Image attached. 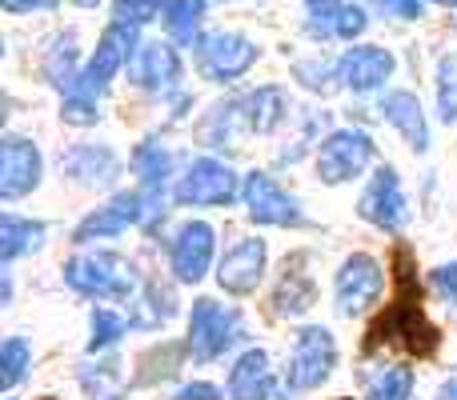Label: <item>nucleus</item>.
I'll use <instances>...</instances> for the list:
<instances>
[{
	"instance_id": "30",
	"label": "nucleus",
	"mask_w": 457,
	"mask_h": 400,
	"mask_svg": "<svg viewBox=\"0 0 457 400\" xmlns=\"http://www.w3.org/2000/svg\"><path fill=\"white\" fill-rule=\"evenodd\" d=\"M413 393V372L410 369H386L370 385V400H410Z\"/></svg>"
},
{
	"instance_id": "13",
	"label": "nucleus",
	"mask_w": 457,
	"mask_h": 400,
	"mask_svg": "<svg viewBox=\"0 0 457 400\" xmlns=\"http://www.w3.org/2000/svg\"><path fill=\"white\" fill-rule=\"evenodd\" d=\"M133 45H137V29H133V24L112 20L109 29H104L101 45H96V56L88 61V69L80 72V80H85V85H93L96 93H101V88L120 72V64L133 56Z\"/></svg>"
},
{
	"instance_id": "37",
	"label": "nucleus",
	"mask_w": 457,
	"mask_h": 400,
	"mask_svg": "<svg viewBox=\"0 0 457 400\" xmlns=\"http://www.w3.org/2000/svg\"><path fill=\"white\" fill-rule=\"evenodd\" d=\"M8 12H32V8H53L56 0H0Z\"/></svg>"
},
{
	"instance_id": "16",
	"label": "nucleus",
	"mask_w": 457,
	"mask_h": 400,
	"mask_svg": "<svg viewBox=\"0 0 457 400\" xmlns=\"http://www.w3.org/2000/svg\"><path fill=\"white\" fill-rule=\"evenodd\" d=\"M201 61H205V72L213 80H233L253 69L257 48L245 37H233V32H213V37L201 40Z\"/></svg>"
},
{
	"instance_id": "31",
	"label": "nucleus",
	"mask_w": 457,
	"mask_h": 400,
	"mask_svg": "<svg viewBox=\"0 0 457 400\" xmlns=\"http://www.w3.org/2000/svg\"><path fill=\"white\" fill-rule=\"evenodd\" d=\"M125 329H129L125 316L109 313V308H96V313H93V340H88V348H93V353H101V348L117 345V340L125 337Z\"/></svg>"
},
{
	"instance_id": "41",
	"label": "nucleus",
	"mask_w": 457,
	"mask_h": 400,
	"mask_svg": "<svg viewBox=\"0 0 457 400\" xmlns=\"http://www.w3.org/2000/svg\"><path fill=\"white\" fill-rule=\"evenodd\" d=\"M40 400H56V396H40Z\"/></svg>"
},
{
	"instance_id": "25",
	"label": "nucleus",
	"mask_w": 457,
	"mask_h": 400,
	"mask_svg": "<svg viewBox=\"0 0 457 400\" xmlns=\"http://www.w3.org/2000/svg\"><path fill=\"white\" fill-rule=\"evenodd\" d=\"M245 112H249L245 125H249L253 133H269V128L285 117V96L277 93V88H257V93L245 101Z\"/></svg>"
},
{
	"instance_id": "5",
	"label": "nucleus",
	"mask_w": 457,
	"mask_h": 400,
	"mask_svg": "<svg viewBox=\"0 0 457 400\" xmlns=\"http://www.w3.org/2000/svg\"><path fill=\"white\" fill-rule=\"evenodd\" d=\"M373 160V141L357 128H341L317 152V173L325 184H345L353 176H361V168Z\"/></svg>"
},
{
	"instance_id": "10",
	"label": "nucleus",
	"mask_w": 457,
	"mask_h": 400,
	"mask_svg": "<svg viewBox=\"0 0 457 400\" xmlns=\"http://www.w3.org/2000/svg\"><path fill=\"white\" fill-rule=\"evenodd\" d=\"M40 181V152L24 136H4L0 149V197L21 200L24 192H32Z\"/></svg>"
},
{
	"instance_id": "12",
	"label": "nucleus",
	"mask_w": 457,
	"mask_h": 400,
	"mask_svg": "<svg viewBox=\"0 0 457 400\" xmlns=\"http://www.w3.org/2000/svg\"><path fill=\"white\" fill-rule=\"evenodd\" d=\"M209 260H213V228L205 220H193L177 233L173 252H169V265H173V276L181 284H197L201 276L209 273Z\"/></svg>"
},
{
	"instance_id": "2",
	"label": "nucleus",
	"mask_w": 457,
	"mask_h": 400,
	"mask_svg": "<svg viewBox=\"0 0 457 400\" xmlns=\"http://www.w3.org/2000/svg\"><path fill=\"white\" fill-rule=\"evenodd\" d=\"M64 284L96 300H125L133 292L137 276L133 265L120 260L117 252H88V257H72L64 265Z\"/></svg>"
},
{
	"instance_id": "21",
	"label": "nucleus",
	"mask_w": 457,
	"mask_h": 400,
	"mask_svg": "<svg viewBox=\"0 0 457 400\" xmlns=\"http://www.w3.org/2000/svg\"><path fill=\"white\" fill-rule=\"evenodd\" d=\"M381 117H386L418 152L429 149V128H426V117H421V104L413 93H389L386 101H381Z\"/></svg>"
},
{
	"instance_id": "6",
	"label": "nucleus",
	"mask_w": 457,
	"mask_h": 400,
	"mask_svg": "<svg viewBox=\"0 0 457 400\" xmlns=\"http://www.w3.org/2000/svg\"><path fill=\"white\" fill-rule=\"evenodd\" d=\"M386 289V273L370 252H353L337 273V313L341 316H357L373 305Z\"/></svg>"
},
{
	"instance_id": "34",
	"label": "nucleus",
	"mask_w": 457,
	"mask_h": 400,
	"mask_svg": "<svg viewBox=\"0 0 457 400\" xmlns=\"http://www.w3.org/2000/svg\"><path fill=\"white\" fill-rule=\"evenodd\" d=\"M177 400H225V396H221V388H217V385L197 380V385H185L181 393H177Z\"/></svg>"
},
{
	"instance_id": "26",
	"label": "nucleus",
	"mask_w": 457,
	"mask_h": 400,
	"mask_svg": "<svg viewBox=\"0 0 457 400\" xmlns=\"http://www.w3.org/2000/svg\"><path fill=\"white\" fill-rule=\"evenodd\" d=\"M61 117L69 120V125H77V128H88V125H96V88L93 85H85V80H77V85L64 93V104H61Z\"/></svg>"
},
{
	"instance_id": "9",
	"label": "nucleus",
	"mask_w": 457,
	"mask_h": 400,
	"mask_svg": "<svg viewBox=\"0 0 457 400\" xmlns=\"http://www.w3.org/2000/svg\"><path fill=\"white\" fill-rule=\"evenodd\" d=\"M241 197H245V208H249V216L257 220V224H289V228L301 224L297 200H293L289 192L277 189L273 176L249 173L245 184H241Z\"/></svg>"
},
{
	"instance_id": "24",
	"label": "nucleus",
	"mask_w": 457,
	"mask_h": 400,
	"mask_svg": "<svg viewBox=\"0 0 457 400\" xmlns=\"http://www.w3.org/2000/svg\"><path fill=\"white\" fill-rule=\"evenodd\" d=\"M45 72H48V80H53L61 93H69V88L80 80V72H77V40H72V37H61V40H56V45L48 48Z\"/></svg>"
},
{
	"instance_id": "1",
	"label": "nucleus",
	"mask_w": 457,
	"mask_h": 400,
	"mask_svg": "<svg viewBox=\"0 0 457 400\" xmlns=\"http://www.w3.org/2000/svg\"><path fill=\"white\" fill-rule=\"evenodd\" d=\"M442 345V332L437 324L426 316L421 305V281H418V257H413L410 244H397L394 249V297L381 308V316L370 324L365 332V353H378V348H397L405 356H434Z\"/></svg>"
},
{
	"instance_id": "39",
	"label": "nucleus",
	"mask_w": 457,
	"mask_h": 400,
	"mask_svg": "<svg viewBox=\"0 0 457 400\" xmlns=\"http://www.w3.org/2000/svg\"><path fill=\"white\" fill-rule=\"evenodd\" d=\"M72 4H80V8H93V4H101V0H72Z\"/></svg>"
},
{
	"instance_id": "27",
	"label": "nucleus",
	"mask_w": 457,
	"mask_h": 400,
	"mask_svg": "<svg viewBox=\"0 0 457 400\" xmlns=\"http://www.w3.org/2000/svg\"><path fill=\"white\" fill-rule=\"evenodd\" d=\"M313 32H321V37H341V40H353L365 32V12L357 4H341L333 16H325V20H313Z\"/></svg>"
},
{
	"instance_id": "33",
	"label": "nucleus",
	"mask_w": 457,
	"mask_h": 400,
	"mask_svg": "<svg viewBox=\"0 0 457 400\" xmlns=\"http://www.w3.org/2000/svg\"><path fill=\"white\" fill-rule=\"evenodd\" d=\"M386 12H394V16H402V20H418L421 16V0H378Z\"/></svg>"
},
{
	"instance_id": "38",
	"label": "nucleus",
	"mask_w": 457,
	"mask_h": 400,
	"mask_svg": "<svg viewBox=\"0 0 457 400\" xmlns=\"http://www.w3.org/2000/svg\"><path fill=\"white\" fill-rule=\"evenodd\" d=\"M442 400H457V380H450V385L442 388Z\"/></svg>"
},
{
	"instance_id": "32",
	"label": "nucleus",
	"mask_w": 457,
	"mask_h": 400,
	"mask_svg": "<svg viewBox=\"0 0 457 400\" xmlns=\"http://www.w3.org/2000/svg\"><path fill=\"white\" fill-rule=\"evenodd\" d=\"M165 12V0H117V8H112V16H117L120 24H133V29H141V24H149L153 16Z\"/></svg>"
},
{
	"instance_id": "19",
	"label": "nucleus",
	"mask_w": 457,
	"mask_h": 400,
	"mask_svg": "<svg viewBox=\"0 0 457 400\" xmlns=\"http://www.w3.org/2000/svg\"><path fill=\"white\" fill-rule=\"evenodd\" d=\"M61 168L72 176L77 184H88V189H96V184H112L120 176V160L112 149H104V144H77V149L69 152V157L61 160Z\"/></svg>"
},
{
	"instance_id": "23",
	"label": "nucleus",
	"mask_w": 457,
	"mask_h": 400,
	"mask_svg": "<svg viewBox=\"0 0 457 400\" xmlns=\"http://www.w3.org/2000/svg\"><path fill=\"white\" fill-rule=\"evenodd\" d=\"M201 20H205V0H165V29L177 45H197Z\"/></svg>"
},
{
	"instance_id": "15",
	"label": "nucleus",
	"mask_w": 457,
	"mask_h": 400,
	"mask_svg": "<svg viewBox=\"0 0 457 400\" xmlns=\"http://www.w3.org/2000/svg\"><path fill=\"white\" fill-rule=\"evenodd\" d=\"M261 276H265V244L261 241L233 244L221 257V265H217V284H221L225 292H233V297L253 292L261 284Z\"/></svg>"
},
{
	"instance_id": "18",
	"label": "nucleus",
	"mask_w": 457,
	"mask_h": 400,
	"mask_svg": "<svg viewBox=\"0 0 457 400\" xmlns=\"http://www.w3.org/2000/svg\"><path fill=\"white\" fill-rule=\"evenodd\" d=\"M133 80L141 88H153V93H165L181 80V61H177L173 45H161V40H149L133 53Z\"/></svg>"
},
{
	"instance_id": "42",
	"label": "nucleus",
	"mask_w": 457,
	"mask_h": 400,
	"mask_svg": "<svg viewBox=\"0 0 457 400\" xmlns=\"http://www.w3.org/2000/svg\"><path fill=\"white\" fill-rule=\"evenodd\" d=\"M341 400H345V396H341Z\"/></svg>"
},
{
	"instance_id": "14",
	"label": "nucleus",
	"mask_w": 457,
	"mask_h": 400,
	"mask_svg": "<svg viewBox=\"0 0 457 400\" xmlns=\"http://www.w3.org/2000/svg\"><path fill=\"white\" fill-rule=\"evenodd\" d=\"M389 77H394V56L378 45L349 48L337 64V80L345 88H353V93H373V88H381Z\"/></svg>"
},
{
	"instance_id": "11",
	"label": "nucleus",
	"mask_w": 457,
	"mask_h": 400,
	"mask_svg": "<svg viewBox=\"0 0 457 400\" xmlns=\"http://www.w3.org/2000/svg\"><path fill=\"white\" fill-rule=\"evenodd\" d=\"M145 220V192H120L112 197L104 208H96L93 216H85L72 233L77 244H88V241H104V236H117L125 233L129 224H141Z\"/></svg>"
},
{
	"instance_id": "35",
	"label": "nucleus",
	"mask_w": 457,
	"mask_h": 400,
	"mask_svg": "<svg viewBox=\"0 0 457 400\" xmlns=\"http://www.w3.org/2000/svg\"><path fill=\"white\" fill-rule=\"evenodd\" d=\"M434 284H437V289H442L445 297H450L453 305H457V265H445V268H437V273H434Z\"/></svg>"
},
{
	"instance_id": "36",
	"label": "nucleus",
	"mask_w": 457,
	"mask_h": 400,
	"mask_svg": "<svg viewBox=\"0 0 457 400\" xmlns=\"http://www.w3.org/2000/svg\"><path fill=\"white\" fill-rule=\"evenodd\" d=\"M305 4H309V16H313V20H325V16H333L345 0H305Z\"/></svg>"
},
{
	"instance_id": "7",
	"label": "nucleus",
	"mask_w": 457,
	"mask_h": 400,
	"mask_svg": "<svg viewBox=\"0 0 457 400\" xmlns=\"http://www.w3.org/2000/svg\"><path fill=\"white\" fill-rule=\"evenodd\" d=\"M370 224L386 228V233H402V224L410 220V204H405V192H402V181H397L394 168H378L370 181V189L361 192V204H357Z\"/></svg>"
},
{
	"instance_id": "20",
	"label": "nucleus",
	"mask_w": 457,
	"mask_h": 400,
	"mask_svg": "<svg viewBox=\"0 0 457 400\" xmlns=\"http://www.w3.org/2000/svg\"><path fill=\"white\" fill-rule=\"evenodd\" d=\"M313 300H317V284H313V276L305 273V257L285 260V276L273 292L277 316H297V313H305V308H313Z\"/></svg>"
},
{
	"instance_id": "3",
	"label": "nucleus",
	"mask_w": 457,
	"mask_h": 400,
	"mask_svg": "<svg viewBox=\"0 0 457 400\" xmlns=\"http://www.w3.org/2000/svg\"><path fill=\"white\" fill-rule=\"evenodd\" d=\"M333 364H337V345H333V332L321 324H309L297 332V345H293L289 369H285V385L293 393H309L321 380H329Z\"/></svg>"
},
{
	"instance_id": "40",
	"label": "nucleus",
	"mask_w": 457,
	"mask_h": 400,
	"mask_svg": "<svg viewBox=\"0 0 457 400\" xmlns=\"http://www.w3.org/2000/svg\"><path fill=\"white\" fill-rule=\"evenodd\" d=\"M437 4H450V8H457V0H437Z\"/></svg>"
},
{
	"instance_id": "28",
	"label": "nucleus",
	"mask_w": 457,
	"mask_h": 400,
	"mask_svg": "<svg viewBox=\"0 0 457 400\" xmlns=\"http://www.w3.org/2000/svg\"><path fill=\"white\" fill-rule=\"evenodd\" d=\"M24 369H29V345H24L21 337H8L4 348H0V388H16L24 377Z\"/></svg>"
},
{
	"instance_id": "8",
	"label": "nucleus",
	"mask_w": 457,
	"mask_h": 400,
	"mask_svg": "<svg viewBox=\"0 0 457 400\" xmlns=\"http://www.w3.org/2000/svg\"><path fill=\"white\" fill-rule=\"evenodd\" d=\"M237 197V173L221 160H193L189 173L177 181L181 204H228Z\"/></svg>"
},
{
	"instance_id": "17",
	"label": "nucleus",
	"mask_w": 457,
	"mask_h": 400,
	"mask_svg": "<svg viewBox=\"0 0 457 400\" xmlns=\"http://www.w3.org/2000/svg\"><path fill=\"white\" fill-rule=\"evenodd\" d=\"M277 396H281V388L273 380L269 356L261 348H249L228 372V400H277Z\"/></svg>"
},
{
	"instance_id": "29",
	"label": "nucleus",
	"mask_w": 457,
	"mask_h": 400,
	"mask_svg": "<svg viewBox=\"0 0 457 400\" xmlns=\"http://www.w3.org/2000/svg\"><path fill=\"white\" fill-rule=\"evenodd\" d=\"M437 109H442V120L450 125L457 120V53H450L437 69Z\"/></svg>"
},
{
	"instance_id": "22",
	"label": "nucleus",
	"mask_w": 457,
	"mask_h": 400,
	"mask_svg": "<svg viewBox=\"0 0 457 400\" xmlns=\"http://www.w3.org/2000/svg\"><path fill=\"white\" fill-rule=\"evenodd\" d=\"M40 241H45V224H40V220H21V216L0 220V260H4V265H12L24 252L40 249Z\"/></svg>"
},
{
	"instance_id": "4",
	"label": "nucleus",
	"mask_w": 457,
	"mask_h": 400,
	"mask_svg": "<svg viewBox=\"0 0 457 400\" xmlns=\"http://www.w3.org/2000/svg\"><path fill=\"white\" fill-rule=\"evenodd\" d=\"M241 340V316L237 308H225L217 300L201 297L189 316V353L193 361H217L225 348Z\"/></svg>"
}]
</instances>
